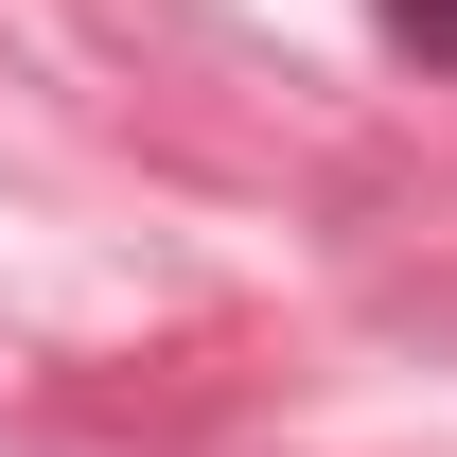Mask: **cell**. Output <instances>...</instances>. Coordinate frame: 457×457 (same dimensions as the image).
<instances>
[{
	"label": "cell",
	"instance_id": "cell-1",
	"mask_svg": "<svg viewBox=\"0 0 457 457\" xmlns=\"http://www.w3.org/2000/svg\"><path fill=\"white\" fill-rule=\"evenodd\" d=\"M387 36H404L422 71H457V0H387Z\"/></svg>",
	"mask_w": 457,
	"mask_h": 457
}]
</instances>
